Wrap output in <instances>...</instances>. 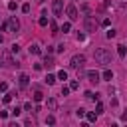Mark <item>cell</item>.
Masks as SVG:
<instances>
[{
  "mask_svg": "<svg viewBox=\"0 0 127 127\" xmlns=\"http://www.w3.org/2000/svg\"><path fill=\"white\" fill-rule=\"evenodd\" d=\"M93 60H95V64H99V65H107V64H111L113 56H111L109 50H105V48H97V50L93 52Z\"/></svg>",
  "mask_w": 127,
  "mask_h": 127,
  "instance_id": "1",
  "label": "cell"
},
{
  "mask_svg": "<svg viewBox=\"0 0 127 127\" xmlns=\"http://www.w3.org/2000/svg\"><path fill=\"white\" fill-rule=\"evenodd\" d=\"M83 64H85V56H83V54H75V56L71 58V62H69V65L75 67V69H79Z\"/></svg>",
  "mask_w": 127,
  "mask_h": 127,
  "instance_id": "2",
  "label": "cell"
},
{
  "mask_svg": "<svg viewBox=\"0 0 127 127\" xmlns=\"http://www.w3.org/2000/svg\"><path fill=\"white\" fill-rule=\"evenodd\" d=\"M52 10H54V16H62V12H64V2H62V0H54V2H52Z\"/></svg>",
  "mask_w": 127,
  "mask_h": 127,
  "instance_id": "3",
  "label": "cell"
},
{
  "mask_svg": "<svg viewBox=\"0 0 127 127\" xmlns=\"http://www.w3.org/2000/svg\"><path fill=\"white\" fill-rule=\"evenodd\" d=\"M65 14H67V18H69L71 22L79 18V16H77V8H75V4H69V6L65 8Z\"/></svg>",
  "mask_w": 127,
  "mask_h": 127,
  "instance_id": "4",
  "label": "cell"
},
{
  "mask_svg": "<svg viewBox=\"0 0 127 127\" xmlns=\"http://www.w3.org/2000/svg\"><path fill=\"white\" fill-rule=\"evenodd\" d=\"M85 75H87V79H89L91 83H97V81H101V73H99L97 69H89Z\"/></svg>",
  "mask_w": 127,
  "mask_h": 127,
  "instance_id": "5",
  "label": "cell"
},
{
  "mask_svg": "<svg viewBox=\"0 0 127 127\" xmlns=\"http://www.w3.org/2000/svg\"><path fill=\"white\" fill-rule=\"evenodd\" d=\"M8 30H10V32H18V30H20V22H18L16 18H10V20H8Z\"/></svg>",
  "mask_w": 127,
  "mask_h": 127,
  "instance_id": "6",
  "label": "cell"
},
{
  "mask_svg": "<svg viewBox=\"0 0 127 127\" xmlns=\"http://www.w3.org/2000/svg\"><path fill=\"white\" fill-rule=\"evenodd\" d=\"M95 26H97V22H93L91 16H85V30H87V32H93Z\"/></svg>",
  "mask_w": 127,
  "mask_h": 127,
  "instance_id": "7",
  "label": "cell"
},
{
  "mask_svg": "<svg viewBox=\"0 0 127 127\" xmlns=\"http://www.w3.org/2000/svg\"><path fill=\"white\" fill-rule=\"evenodd\" d=\"M18 79H20V87H22V89H24V87H28V85H30V77H28V75H26V73H22V75H20V77H18Z\"/></svg>",
  "mask_w": 127,
  "mask_h": 127,
  "instance_id": "8",
  "label": "cell"
},
{
  "mask_svg": "<svg viewBox=\"0 0 127 127\" xmlns=\"http://www.w3.org/2000/svg\"><path fill=\"white\" fill-rule=\"evenodd\" d=\"M46 105H48V109H50V111H56V107H58V101H56L54 97H50V99L46 101Z\"/></svg>",
  "mask_w": 127,
  "mask_h": 127,
  "instance_id": "9",
  "label": "cell"
},
{
  "mask_svg": "<svg viewBox=\"0 0 127 127\" xmlns=\"http://www.w3.org/2000/svg\"><path fill=\"white\" fill-rule=\"evenodd\" d=\"M101 79H105V81H111V79H113V71H111V69H105V71L101 73Z\"/></svg>",
  "mask_w": 127,
  "mask_h": 127,
  "instance_id": "10",
  "label": "cell"
},
{
  "mask_svg": "<svg viewBox=\"0 0 127 127\" xmlns=\"http://www.w3.org/2000/svg\"><path fill=\"white\" fill-rule=\"evenodd\" d=\"M48 26H50V30H52V36H58V34H60V28H58L56 22H50Z\"/></svg>",
  "mask_w": 127,
  "mask_h": 127,
  "instance_id": "11",
  "label": "cell"
},
{
  "mask_svg": "<svg viewBox=\"0 0 127 127\" xmlns=\"http://www.w3.org/2000/svg\"><path fill=\"white\" fill-rule=\"evenodd\" d=\"M28 50H30V54H34V56H38V54H40V52H42V50H40V46H38V44H32V46H30V48H28Z\"/></svg>",
  "mask_w": 127,
  "mask_h": 127,
  "instance_id": "12",
  "label": "cell"
},
{
  "mask_svg": "<svg viewBox=\"0 0 127 127\" xmlns=\"http://www.w3.org/2000/svg\"><path fill=\"white\" fill-rule=\"evenodd\" d=\"M117 54H119L121 58H125V56H127V48H125L123 44H119V46H117Z\"/></svg>",
  "mask_w": 127,
  "mask_h": 127,
  "instance_id": "13",
  "label": "cell"
},
{
  "mask_svg": "<svg viewBox=\"0 0 127 127\" xmlns=\"http://www.w3.org/2000/svg\"><path fill=\"white\" fill-rule=\"evenodd\" d=\"M85 97L91 99V101H97L99 99V93H93V91H85Z\"/></svg>",
  "mask_w": 127,
  "mask_h": 127,
  "instance_id": "14",
  "label": "cell"
},
{
  "mask_svg": "<svg viewBox=\"0 0 127 127\" xmlns=\"http://www.w3.org/2000/svg\"><path fill=\"white\" fill-rule=\"evenodd\" d=\"M85 117H87L89 123H93V121L97 119V113H93V111H85Z\"/></svg>",
  "mask_w": 127,
  "mask_h": 127,
  "instance_id": "15",
  "label": "cell"
},
{
  "mask_svg": "<svg viewBox=\"0 0 127 127\" xmlns=\"http://www.w3.org/2000/svg\"><path fill=\"white\" fill-rule=\"evenodd\" d=\"M69 30H71V22H64V24H62V28H60V32H64V34H65V32H69Z\"/></svg>",
  "mask_w": 127,
  "mask_h": 127,
  "instance_id": "16",
  "label": "cell"
},
{
  "mask_svg": "<svg viewBox=\"0 0 127 127\" xmlns=\"http://www.w3.org/2000/svg\"><path fill=\"white\" fill-rule=\"evenodd\" d=\"M56 77H58V79H62V81H65V79H67V71H65V69H60Z\"/></svg>",
  "mask_w": 127,
  "mask_h": 127,
  "instance_id": "17",
  "label": "cell"
},
{
  "mask_svg": "<svg viewBox=\"0 0 127 127\" xmlns=\"http://www.w3.org/2000/svg\"><path fill=\"white\" fill-rule=\"evenodd\" d=\"M56 79H58V77H56V75H52V73H48V75H46V83H48V85H54V83H56Z\"/></svg>",
  "mask_w": 127,
  "mask_h": 127,
  "instance_id": "18",
  "label": "cell"
},
{
  "mask_svg": "<svg viewBox=\"0 0 127 127\" xmlns=\"http://www.w3.org/2000/svg\"><path fill=\"white\" fill-rule=\"evenodd\" d=\"M42 99H44V93H42L40 89H36V93H34V101H36V103H40Z\"/></svg>",
  "mask_w": 127,
  "mask_h": 127,
  "instance_id": "19",
  "label": "cell"
},
{
  "mask_svg": "<svg viewBox=\"0 0 127 127\" xmlns=\"http://www.w3.org/2000/svg\"><path fill=\"white\" fill-rule=\"evenodd\" d=\"M38 24H40V26H48V24H50V22H48V18H46V12H44V14L40 16V20H38Z\"/></svg>",
  "mask_w": 127,
  "mask_h": 127,
  "instance_id": "20",
  "label": "cell"
},
{
  "mask_svg": "<svg viewBox=\"0 0 127 127\" xmlns=\"http://www.w3.org/2000/svg\"><path fill=\"white\" fill-rule=\"evenodd\" d=\"M44 65H46V67H52V65H54V58H52V56H46V60H44Z\"/></svg>",
  "mask_w": 127,
  "mask_h": 127,
  "instance_id": "21",
  "label": "cell"
},
{
  "mask_svg": "<svg viewBox=\"0 0 127 127\" xmlns=\"http://www.w3.org/2000/svg\"><path fill=\"white\" fill-rule=\"evenodd\" d=\"M115 36H117V32H115V30H113V28H111V30H107V32H105V38H109V40H111V38H115Z\"/></svg>",
  "mask_w": 127,
  "mask_h": 127,
  "instance_id": "22",
  "label": "cell"
},
{
  "mask_svg": "<svg viewBox=\"0 0 127 127\" xmlns=\"http://www.w3.org/2000/svg\"><path fill=\"white\" fill-rule=\"evenodd\" d=\"M12 95H14V93H6V95L2 97V101H4V103H10V101H12Z\"/></svg>",
  "mask_w": 127,
  "mask_h": 127,
  "instance_id": "23",
  "label": "cell"
},
{
  "mask_svg": "<svg viewBox=\"0 0 127 127\" xmlns=\"http://www.w3.org/2000/svg\"><path fill=\"white\" fill-rule=\"evenodd\" d=\"M46 123H48V125H54V123H56V117H54V115H48V117H46Z\"/></svg>",
  "mask_w": 127,
  "mask_h": 127,
  "instance_id": "24",
  "label": "cell"
},
{
  "mask_svg": "<svg viewBox=\"0 0 127 127\" xmlns=\"http://www.w3.org/2000/svg\"><path fill=\"white\" fill-rule=\"evenodd\" d=\"M10 52H12V54H18V52H20V46H18V44H12Z\"/></svg>",
  "mask_w": 127,
  "mask_h": 127,
  "instance_id": "25",
  "label": "cell"
},
{
  "mask_svg": "<svg viewBox=\"0 0 127 127\" xmlns=\"http://www.w3.org/2000/svg\"><path fill=\"white\" fill-rule=\"evenodd\" d=\"M0 91H2V93L8 91V83H6V81H0Z\"/></svg>",
  "mask_w": 127,
  "mask_h": 127,
  "instance_id": "26",
  "label": "cell"
},
{
  "mask_svg": "<svg viewBox=\"0 0 127 127\" xmlns=\"http://www.w3.org/2000/svg\"><path fill=\"white\" fill-rule=\"evenodd\" d=\"M95 113H97V115L103 113V103H97V105H95Z\"/></svg>",
  "mask_w": 127,
  "mask_h": 127,
  "instance_id": "27",
  "label": "cell"
},
{
  "mask_svg": "<svg viewBox=\"0 0 127 127\" xmlns=\"http://www.w3.org/2000/svg\"><path fill=\"white\" fill-rule=\"evenodd\" d=\"M75 115H77V117H85V109H83V107H79V109L75 111Z\"/></svg>",
  "mask_w": 127,
  "mask_h": 127,
  "instance_id": "28",
  "label": "cell"
},
{
  "mask_svg": "<svg viewBox=\"0 0 127 127\" xmlns=\"http://www.w3.org/2000/svg\"><path fill=\"white\" fill-rule=\"evenodd\" d=\"M16 8H18V6H16V2H8V10H10V12H14Z\"/></svg>",
  "mask_w": 127,
  "mask_h": 127,
  "instance_id": "29",
  "label": "cell"
},
{
  "mask_svg": "<svg viewBox=\"0 0 127 127\" xmlns=\"http://www.w3.org/2000/svg\"><path fill=\"white\" fill-rule=\"evenodd\" d=\"M77 87H79V81H75V79H73V81L69 83V89H77Z\"/></svg>",
  "mask_w": 127,
  "mask_h": 127,
  "instance_id": "30",
  "label": "cell"
},
{
  "mask_svg": "<svg viewBox=\"0 0 127 127\" xmlns=\"http://www.w3.org/2000/svg\"><path fill=\"white\" fill-rule=\"evenodd\" d=\"M69 91H71V89H69V85H64V87H62V95H67Z\"/></svg>",
  "mask_w": 127,
  "mask_h": 127,
  "instance_id": "31",
  "label": "cell"
},
{
  "mask_svg": "<svg viewBox=\"0 0 127 127\" xmlns=\"http://www.w3.org/2000/svg\"><path fill=\"white\" fill-rule=\"evenodd\" d=\"M109 24H111V20H109V18H103V20H101V26H105V28H107Z\"/></svg>",
  "mask_w": 127,
  "mask_h": 127,
  "instance_id": "32",
  "label": "cell"
},
{
  "mask_svg": "<svg viewBox=\"0 0 127 127\" xmlns=\"http://www.w3.org/2000/svg\"><path fill=\"white\" fill-rule=\"evenodd\" d=\"M20 113H22V109H20V107H16V109H12V115H14V117H18Z\"/></svg>",
  "mask_w": 127,
  "mask_h": 127,
  "instance_id": "33",
  "label": "cell"
},
{
  "mask_svg": "<svg viewBox=\"0 0 127 127\" xmlns=\"http://www.w3.org/2000/svg\"><path fill=\"white\" fill-rule=\"evenodd\" d=\"M22 12L28 14V12H30V4H24V6H22Z\"/></svg>",
  "mask_w": 127,
  "mask_h": 127,
  "instance_id": "34",
  "label": "cell"
},
{
  "mask_svg": "<svg viewBox=\"0 0 127 127\" xmlns=\"http://www.w3.org/2000/svg\"><path fill=\"white\" fill-rule=\"evenodd\" d=\"M24 109H26V111H30V109H32V103H30V101H26V103H24Z\"/></svg>",
  "mask_w": 127,
  "mask_h": 127,
  "instance_id": "35",
  "label": "cell"
},
{
  "mask_svg": "<svg viewBox=\"0 0 127 127\" xmlns=\"http://www.w3.org/2000/svg\"><path fill=\"white\" fill-rule=\"evenodd\" d=\"M121 121H127V109H125V111L121 113Z\"/></svg>",
  "mask_w": 127,
  "mask_h": 127,
  "instance_id": "36",
  "label": "cell"
},
{
  "mask_svg": "<svg viewBox=\"0 0 127 127\" xmlns=\"http://www.w3.org/2000/svg\"><path fill=\"white\" fill-rule=\"evenodd\" d=\"M2 42H4V38H2V36H0V44H2Z\"/></svg>",
  "mask_w": 127,
  "mask_h": 127,
  "instance_id": "37",
  "label": "cell"
},
{
  "mask_svg": "<svg viewBox=\"0 0 127 127\" xmlns=\"http://www.w3.org/2000/svg\"><path fill=\"white\" fill-rule=\"evenodd\" d=\"M38 2H40V4H42V2H46V0H38Z\"/></svg>",
  "mask_w": 127,
  "mask_h": 127,
  "instance_id": "38",
  "label": "cell"
}]
</instances>
